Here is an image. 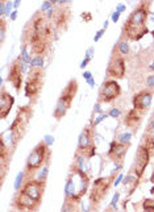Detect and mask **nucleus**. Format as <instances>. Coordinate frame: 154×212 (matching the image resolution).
<instances>
[{"instance_id":"obj_33","label":"nucleus","mask_w":154,"mask_h":212,"mask_svg":"<svg viewBox=\"0 0 154 212\" xmlns=\"http://www.w3.org/2000/svg\"><path fill=\"white\" fill-rule=\"evenodd\" d=\"M90 59H91V58H87V57H86V59H84L83 62L80 63V69H83V67H86V66H87V63L90 62Z\"/></svg>"},{"instance_id":"obj_3","label":"nucleus","mask_w":154,"mask_h":212,"mask_svg":"<svg viewBox=\"0 0 154 212\" xmlns=\"http://www.w3.org/2000/svg\"><path fill=\"white\" fill-rule=\"evenodd\" d=\"M77 92H78V82H77V79H71L66 87L63 88L62 94H61L58 102H57L54 113H53L57 120L62 119L66 115V112L71 107V103H73Z\"/></svg>"},{"instance_id":"obj_27","label":"nucleus","mask_w":154,"mask_h":212,"mask_svg":"<svg viewBox=\"0 0 154 212\" xmlns=\"http://www.w3.org/2000/svg\"><path fill=\"white\" fill-rule=\"evenodd\" d=\"M44 142L48 146H50L53 142H54V138H53V136H45V140H44Z\"/></svg>"},{"instance_id":"obj_36","label":"nucleus","mask_w":154,"mask_h":212,"mask_svg":"<svg viewBox=\"0 0 154 212\" xmlns=\"http://www.w3.org/2000/svg\"><path fill=\"white\" fill-rule=\"evenodd\" d=\"M121 179H123V175H119V177H117V179H116V181H115V186H117V185H119V183L121 182Z\"/></svg>"},{"instance_id":"obj_42","label":"nucleus","mask_w":154,"mask_h":212,"mask_svg":"<svg viewBox=\"0 0 154 212\" xmlns=\"http://www.w3.org/2000/svg\"><path fill=\"white\" fill-rule=\"evenodd\" d=\"M149 67H150V69H152V70H154V65H150Z\"/></svg>"},{"instance_id":"obj_6","label":"nucleus","mask_w":154,"mask_h":212,"mask_svg":"<svg viewBox=\"0 0 154 212\" xmlns=\"http://www.w3.org/2000/svg\"><path fill=\"white\" fill-rule=\"evenodd\" d=\"M50 158V152H49V146L42 141L38 145H36V148L32 150V153L29 154L27 160V170L29 171H36L37 169H40L45 162H48Z\"/></svg>"},{"instance_id":"obj_13","label":"nucleus","mask_w":154,"mask_h":212,"mask_svg":"<svg viewBox=\"0 0 154 212\" xmlns=\"http://www.w3.org/2000/svg\"><path fill=\"white\" fill-rule=\"evenodd\" d=\"M8 82L16 88V91H20V87L23 84V67H21V58L19 57L16 61H13L9 67L8 73Z\"/></svg>"},{"instance_id":"obj_26","label":"nucleus","mask_w":154,"mask_h":212,"mask_svg":"<svg viewBox=\"0 0 154 212\" xmlns=\"http://www.w3.org/2000/svg\"><path fill=\"white\" fill-rule=\"evenodd\" d=\"M120 113H121V112H120V109H117V108H112V109L109 111V113H108V115H109L111 117H119V116H120Z\"/></svg>"},{"instance_id":"obj_39","label":"nucleus","mask_w":154,"mask_h":212,"mask_svg":"<svg viewBox=\"0 0 154 212\" xmlns=\"http://www.w3.org/2000/svg\"><path fill=\"white\" fill-rule=\"evenodd\" d=\"M88 83L91 84V86H94V84H95V81H94L92 78H90V79H88Z\"/></svg>"},{"instance_id":"obj_20","label":"nucleus","mask_w":154,"mask_h":212,"mask_svg":"<svg viewBox=\"0 0 154 212\" xmlns=\"http://www.w3.org/2000/svg\"><path fill=\"white\" fill-rule=\"evenodd\" d=\"M130 137H132L130 133H123V134L119 136V140H117V141L121 142V144H125V145H129V144H130Z\"/></svg>"},{"instance_id":"obj_14","label":"nucleus","mask_w":154,"mask_h":212,"mask_svg":"<svg viewBox=\"0 0 154 212\" xmlns=\"http://www.w3.org/2000/svg\"><path fill=\"white\" fill-rule=\"evenodd\" d=\"M152 90H144V91H140L138 94H136L133 96V108L145 112L152 104Z\"/></svg>"},{"instance_id":"obj_43","label":"nucleus","mask_w":154,"mask_h":212,"mask_svg":"<svg viewBox=\"0 0 154 212\" xmlns=\"http://www.w3.org/2000/svg\"><path fill=\"white\" fill-rule=\"evenodd\" d=\"M152 34H153V37H154V30H153V32H152Z\"/></svg>"},{"instance_id":"obj_16","label":"nucleus","mask_w":154,"mask_h":212,"mask_svg":"<svg viewBox=\"0 0 154 212\" xmlns=\"http://www.w3.org/2000/svg\"><path fill=\"white\" fill-rule=\"evenodd\" d=\"M142 115H144V112H141V111H138L136 108L129 109L127 116L124 119V124L127 125L128 128H132V129H134V131H137V127L140 125V123H141Z\"/></svg>"},{"instance_id":"obj_17","label":"nucleus","mask_w":154,"mask_h":212,"mask_svg":"<svg viewBox=\"0 0 154 212\" xmlns=\"http://www.w3.org/2000/svg\"><path fill=\"white\" fill-rule=\"evenodd\" d=\"M128 146L129 145H125V144H121L119 141H112L111 142L108 156L112 158V160H121V158L125 156V153H127Z\"/></svg>"},{"instance_id":"obj_22","label":"nucleus","mask_w":154,"mask_h":212,"mask_svg":"<svg viewBox=\"0 0 154 212\" xmlns=\"http://www.w3.org/2000/svg\"><path fill=\"white\" fill-rule=\"evenodd\" d=\"M42 63H44V59H42V57L36 55L34 58L32 59L30 66H32V67H42Z\"/></svg>"},{"instance_id":"obj_2","label":"nucleus","mask_w":154,"mask_h":212,"mask_svg":"<svg viewBox=\"0 0 154 212\" xmlns=\"http://www.w3.org/2000/svg\"><path fill=\"white\" fill-rule=\"evenodd\" d=\"M149 15V3H141L137 8L129 15L128 20L125 21L123 32L129 40L138 41L148 33L149 29L146 27V19Z\"/></svg>"},{"instance_id":"obj_8","label":"nucleus","mask_w":154,"mask_h":212,"mask_svg":"<svg viewBox=\"0 0 154 212\" xmlns=\"http://www.w3.org/2000/svg\"><path fill=\"white\" fill-rule=\"evenodd\" d=\"M107 75L112 77L115 79H121L125 75V59L120 54H113L108 63V69H107Z\"/></svg>"},{"instance_id":"obj_7","label":"nucleus","mask_w":154,"mask_h":212,"mask_svg":"<svg viewBox=\"0 0 154 212\" xmlns=\"http://www.w3.org/2000/svg\"><path fill=\"white\" fill-rule=\"evenodd\" d=\"M121 94V87L115 79L105 81L99 90V103H109L117 99Z\"/></svg>"},{"instance_id":"obj_29","label":"nucleus","mask_w":154,"mask_h":212,"mask_svg":"<svg viewBox=\"0 0 154 212\" xmlns=\"http://www.w3.org/2000/svg\"><path fill=\"white\" fill-rule=\"evenodd\" d=\"M0 23H2V24H0V25H2V33H0V34H2V42H3V40H4V34H5V21L2 19Z\"/></svg>"},{"instance_id":"obj_19","label":"nucleus","mask_w":154,"mask_h":212,"mask_svg":"<svg viewBox=\"0 0 154 212\" xmlns=\"http://www.w3.org/2000/svg\"><path fill=\"white\" fill-rule=\"evenodd\" d=\"M69 19H70V11L69 9H61L58 11V15L55 16V25H57V28H62V25H63V28H66V25L67 23H69Z\"/></svg>"},{"instance_id":"obj_24","label":"nucleus","mask_w":154,"mask_h":212,"mask_svg":"<svg viewBox=\"0 0 154 212\" xmlns=\"http://www.w3.org/2000/svg\"><path fill=\"white\" fill-rule=\"evenodd\" d=\"M48 173H49V166L46 165V166L42 169V171H41V174H40V177H38V181H41V182H45L46 181V177H48Z\"/></svg>"},{"instance_id":"obj_9","label":"nucleus","mask_w":154,"mask_h":212,"mask_svg":"<svg viewBox=\"0 0 154 212\" xmlns=\"http://www.w3.org/2000/svg\"><path fill=\"white\" fill-rule=\"evenodd\" d=\"M109 185H111V177L109 178H98L94 182V187H92L91 196H90V200H91L92 204L100 203V200L107 195Z\"/></svg>"},{"instance_id":"obj_41","label":"nucleus","mask_w":154,"mask_h":212,"mask_svg":"<svg viewBox=\"0 0 154 212\" xmlns=\"http://www.w3.org/2000/svg\"><path fill=\"white\" fill-rule=\"evenodd\" d=\"M19 4H20V2H19V0H16L15 4H13V5H15V7H19Z\"/></svg>"},{"instance_id":"obj_30","label":"nucleus","mask_w":154,"mask_h":212,"mask_svg":"<svg viewBox=\"0 0 154 212\" xmlns=\"http://www.w3.org/2000/svg\"><path fill=\"white\" fill-rule=\"evenodd\" d=\"M104 30H105V29H100V30L98 32V33H96V36L94 37V41H95V42H98L99 40H100V37H102V36L104 34Z\"/></svg>"},{"instance_id":"obj_44","label":"nucleus","mask_w":154,"mask_h":212,"mask_svg":"<svg viewBox=\"0 0 154 212\" xmlns=\"http://www.w3.org/2000/svg\"><path fill=\"white\" fill-rule=\"evenodd\" d=\"M107 212H111V211H109V210H108V211H107Z\"/></svg>"},{"instance_id":"obj_11","label":"nucleus","mask_w":154,"mask_h":212,"mask_svg":"<svg viewBox=\"0 0 154 212\" xmlns=\"http://www.w3.org/2000/svg\"><path fill=\"white\" fill-rule=\"evenodd\" d=\"M40 203L41 202H37V200H34L33 198L28 196L27 194H24L23 191H20L19 194L16 195L15 198V207H17V210L20 211H37V208L40 207Z\"/></svg>"},{"instance_id":"obj_37","label":"nucleus","mask_w":154,"mask_h":212,"mask_svg":"<svg viewBox=\"0 0 154 212\" xmlns=\"http://www.w3.org/2000/svg\"><path fill=\"white\" fill-rule=\"evenodd\" d=\"M83 75H84V78H86V79H87V81H88V79H90V78H91V73H90V71H86V73H84Z\"/></svg>"},{"instance_id":"obj_23","label":"nucleus","mask_w":154,"mask_h":212,"mask_svg":"<svg viewBox=\"0 0 154 212\" xmlns=\"http://www.w3.org/2000/svg\"><path fill=\"white\" fill-rule=\"evenodd\" d=\"M119 52H120V54L121 55H125V54H128V52H129V46H128L127 42H120L119 44Z\"/></svg>"},{"instance_id":"obj_35","label":"nucleus","mask_w":154,"mask_h":212,"mask_svg":"<svg viewBox=\"0 0 154 212\" xmlns=\"http://www.w3.org/2000/svg\"><path fill=\"white\" fill-rule=\"evenodd\" d=\"M82 17H83V19H86V21H90V20H91V15H90V13H83V15H82Z\"/></svg>"},{"instance_id":"obj_32","label":"nucleus","mask_w":154,"mask_h":212,"mask_svg":"<svg viewBox=\"0 0 154 212\" xmlns=\"http://www.w3.org/2000/svg\"><path fill=\"white\" fill-rule=\"evenodd\" d=\"M119 16H120V12H117V11H116V12L112 15V21H113V23H116V21L119 20Z\"/></svg>"},{"instance_id":"obj_12","label":"nucleus","mask_w":154,"mask_h":212,"mask_svg":"<svg viewBox=\"0 0 154 212\" xmlns=\"http://www.w3.org/2000/svg\"><path fill=\"white\" fill-rule=\"evenodd\" d=\"M44 190H45V182H41V181H28L23 186V188H21L20 191H23L24 194H27L28 196L33 198V199L37 200V202H41Z\"/></svg>"},{"instance_id":"obj_38","label":"nucleus","mask_w":154,"mask_h":212,"mask_svg":"<svg viewBox=\"0 0 154 212\" xmlns=\"http://www.w3.org/2000/svg\"><path fill=\"white\" fill-rule=\"evenodd\" d=\"M124 9H125V5H121L120 4L119 7H117V12H120V13H121V11H124Z\"/></svg>"},{"instance_id":"obj_1","label":"nucleus","mask_w":154,"mask_h":212,"mask_svg":"<svg viewBox=\"0 0 154 212\" xmlns=\"http://www.w3.org/2000/svg\"><path fill=\"white\" fill-rule=\"evenodd\" d=\"M52 25L40 11L25 25L23 34L24 46L29 45L32 52L41 57L48 50V46L52 42Z\"/></svg>"},{"instance_id":"obj_15","label":"nucleus","mask_w":154,"mask_h":212,"mask_svg":"<svg viewBox=\"0 0 154 212\" xmlns=\"http://www.w3.org/2000/svg\"><path fill=\"white\" fill-rule=\"evenodd\" d=\"M15 103V98L11 94L5 91L4 88H2V96H0V117L5 119L9 115L12 106Z\"/></svg>"},{"instance_id":"obj_40","label":"nucleus","mask_w":154,"mask_h":212,"mask_svg":"<svg viewBox=\"0 0 154 212\" xmlns=\"http://www.w3.org/2000/svg\"><path fill=\"white\" fill-rule=\"evenodd\" d=\"M16 15H17V13H16V11H15V12H13L12 15H11V19H12V20H15V19H16Z\"/></svg>"},{"instance_id":"obj_34","label":"nucleus","mask_w":154,"mask_h":212,"mask_svg":"<svg viewBox=\"0 0 154 212\" xmlns=\"http://www.w3.org/2000/svg\"><path fill=\"white\" fill-rule=\"evenodd\" d=\"M105 117H107V115H102V116H99L98 119H96V121H95V123H94V125H96V124H99L100 121H102L103 119H105Z\"/></svg>"},{"instance_id":"obj_25","label":"nucleus","mask_w":154,"mask_h":212,"mask_svg":"<svg viewBox=\"0 0 154 212\" xmlns=\"http://www.w3.org/2000/svg\"><path fill=\"white\" fill-rule=\"evenodd\" d=\"M146 86L152 88V91H153V88H154V75H149L148 77V79H146Z\"/></svg>"},{"instance_id":"obj_31","label":"nucleus","mask_w":154,"mask_h":212,"mask_svg":"<svg viewBox=\"0 0 154 212\" xmlns=\"http://www.w3.org/2000/svg\"><path fill=\"white\" fill-rule=\"evenodd\" d=\"M137 177H132V175H128L127 178H125V181H124V185H128V183H130L132 182V179H136Z\"/></svg>"},{"instance_id":"obj_18","label":"nucleus","mask_w":154,"mask_h":212,"mask_svg":"<svg viewBox=\"0 0 154 212\" xmlns=\"http://www.w3.org/2000/svg\"><path fill=\"white\" fill-rule=\"evenodd\" d=\"M91 137H92V131H91V128H90V127H86V128L83 129V132L80 133V136H79V142H78L79 150L84 152L86 149L90 148V146L92 145Z\"/></svg>"},{"instance_id":"obj_10","label":"nucleus","mask_w":154,"mask_h":212,"mask_svg":"<svg viewBox=\"0 0 154 212\" xmlns=\"http://www.w3.org/2000/svg\"><path fill=\"white\" fill-rule=\"evenodd\" d=\"M150 152L144 144L140 145V148L137 150V154H136V162H134V173L136 177L140 178L142 174H144V170L146 169L149 163V158H150Z\"/></svg>"},{"instance_id":"obj_28","label":"nucleus","mask_w":154,"mask_h":212,"mask_svg":"<svg viewBox=\"0 0 154 212\" xmlns=\"http://www.w3.org/2000/svg\"><path fill=\"white\" fill-rule=\"evenodd\" d=\"M119 192H116L115 194V196H113V199H112V203H111V207H113L115 210H116V204H117V200H119Z\"/></svg>"},{"instance_id":"obj_5","label":"nucleus","mask_w":154,"mask_h":212,"mask_svg":"<svg viewBox=\"0 0 154 212\" xmlns=\"http://www.w3.org/2000/svg\"><path fill=\"white\" fill-rule=\"evenodd\" d=\"M44 84V70L42 67H32L25 81V96L36 100Z\"/></svg>"},{"instance_id":"obj_4","label":"nucleus","mask_w":154,"mask_h":212,"mask_svg":"<svg viewBox=\"0 0 154 212\" xmlns=\"http://www.w3.org/2000/svg\"><path fill=\"white\" fill-rule=\"evenodd\" d=\"M32 116V108L30 106H24L20 107L19 111H17L16 119L13 120L12 125H11L9 131H11V138H12V144L16 145L17 142L21 140V137L25 133V129H27V125L30 120Z\"/></svg>"},{"instance_id":"obj_21","label":"nucleus","mask_w":154,"mask_h":212,"mask_svg":"<svg viewBox=\"0 0 154 212\" xmlns=\"http://www.w3.org/2000/svg\"><path fill=\"white\" fill-rule=\"evenodd\" d=\"M24 175H25V173H24V171H20V173L17 174V177H16V181H15V190H16V191H19V190H20V186H21V183H23Z\"/></svg>"}]
</instances>
